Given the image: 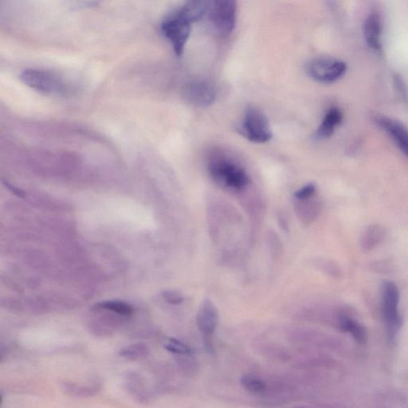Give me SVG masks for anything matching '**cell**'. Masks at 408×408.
<instances>
[{"label": "cell", "instance_id": "obj_1", "mask_svg": "<svg viewBox=\"0 0 408 408\" xmlns=\"http://www.w3.org/2000/svg\"><path fill=\"white\" fill-rule=\"evenodd\" d=\"M196 23L185 4L169 13L161 24L163 35L172 44L176 55L181 56L191 31V25Z\"/></svg>", "mask_w": 408, "mask_h": 408}, {"label": "cell", "instance_id": "obj_2", "mask_svg": "<svg viewBox=\"0 0 408 408\" xmlns=\"http://www.w3.org/2000/svg\"><path fill=\"white\" fill-rule=\"evenodd\" d=\"M19 79L25 85L42 95L49 96L65 95L70 91L68 82L63 76L54 71L41 69H26L22 71Z\"/></svg>", "mask_w": 408, "mask_h": 408}, {"label": "cell", "instance_id": "obj_3", "mask_svg": "<svg viewBox=\"0 0 408 408\" xmlns=\"http://www.w3.org/2000/svg\"><path fill=\"white\" fill-rule=\"evenodd\" d=\"M382 297V310L389 338L393 340L401 327V317L399 313L400 291L397 285L385 281L380 289Z\"/></svg>", "mask_w": 408, "mask_h": 408}, {"label": "cell", "instance_id": "obj_4", "mask_svg": "<svg viewBox=\"0 0 408 408\" xmlns=\"http://www.w3.org/2000/svg\"><path fill=\"white\" fill-rule=\"evenodd\" d=\"M208 168L214 180L230 189L240 190L249 183L246 171L228 158H214Z\"/></svg>", "mask_w": 408, "mask_h": 408}, {"label": "cell", "instance_id": "obj_5", "mask_svg": "<svg viewBox=\"0 0 408 408\" xmlns=\"http://www.w3.org/2000/svg\"><path fill=\"white\" fill-rule=\"evenodd\" d=\"M237 3L233 0L210 2L207 15L214 32L220 37H228L236 24Z\"/></svg>", "mask_w": 408, "mask_h": 408}, {"label": "cell", "instance_id": "obj_6", "mask_svg": "<svg viewBox=\"0 0 408 408\" xmlns=\"http://www.w3.org/2000/svg\"><path fill=\"white\" fill-rule=\"evenodd\" d=\"M241 132L246 139L258 144L269 141L273 136L267 116L255 107L246 109Z\"/></svg>", "mask_w": 408, "mask_h": 408}, {"label": "cell", "instance_id": "obj_7", "mask_svg": "<svg viewBox=\"0 0 408 408\" xmlns=\"http://www.w3.org/2000/svg\"><path fill=\"white\" fill-rule=\"evenodd\" d=\"M347 65L343 61L319 58L311 61L307 64L306 71L313 80L321 84H332L345 75Z\"/></svg>", "mask_w": 408, "mask_h": 408}, {"label": "cell", "instance_id": "obj_8", "mask_svg": "<svg viewBox=\"0 0 408 408\" xmlns=\"http://www.w3.org/2000/svg\"><path fill=\"white\" fill-rule=\"evenodd\" d=\"M219 322L217 308L210 299H204L198 308L196 316L198 329L204 336V344L208 352H212V335L216 330Z\"/></svg>", "mask_w": 408, "mask_h": 408}, {"label": "cell", "instance_id": "obj_9", "mask_svg": "<svg viewBox=\"0 0 408 408\" xmlns=\"http://www.w3.org/2000/svg\"><path fill=\"white\" fill-rule=\"evenodd\" d=\"M186 100L193 106L206 108L216 101L217 91L210 82L196 80L187 84L184 90Z\"/></svg>", "mask_w": 408, "mask_h": 408}, {"label": "cell", "instance_id": "obj_10", "mask_svg": "<svg viewBox=\"0 0 408 408\" xmlns=\"http://www.w3.org/2000/svg\"><path fill=\"white\" fill-rule=\"evenodd\" d=\"M377 123L408 157V130L406 127L399 121L387 117L377 118Z\"/></svg>", "mask_w": 408, "mask_h": 408}, {"label": "cell", "instance_id": "obj_11", "mask_svg": "<svg viewBox=\"0 0 408 408\" xmlns=\"http://www.w3.org/2000/svg\"><path fill=\"white\" fill-rule=\"evenodd\" d=\"M383 24L382 16L372 13L368 16L363 24V36L368 46L373 51L380 52L382 48Z\"/></svg>", "mask_w": 408, "mask_h": 408}, {"label": "cell", "instance_id": "obj_12", "mask_svg": "<svg viewBox=\"0 0 408 408\" xmlns=\"http://www.w3.org/2000/svg\"><path fill=\"white\" fill-rule=\"evenodd\" d=\"M343 119V114L336 107L330 108L320 125L316 132L317 139L324 140L329 139L334 134L336 127H338Z\"/></svg>", "mask_w": 408, "mask_h": 408}, {"label": "cell", "instance_id": "obj_13", "mask_svg": "<svg viewBox=\"0 0 408 408\" xmlns=\"http://www.w3.org/2000/svg\"><path fill=\"white\" fill-rule=\"evenodd\" d=\"M124 384L127 391L132 396H134V398L137 402H140L141 404L143 402L147 404L148 402H150V395L148 393L145 383L139 375L136 373L127 374Z\"/></svg>", "mask_w": 408, "mask_h": 408}, {"label": "cell", "instance_id": "obj_14", "mask_svg": "<svg viewBox=\"0 0 408 408\" xmlns=\"http://www.w3.org/2000/svg\"><path fill=\"white\" fill-rule=\"evenodd\" d=\"M339 324L341 329L350 334L358 343H366L367 340L366 329L356 319L343 315L339 319Z\"/></svg>", "mask_w": 408, "mask_h": 408}, {"label": "cell", "instance_id": "obj_15", "mask_svg": "<svg viewBox=\"0 0 408 408\" xmlns=\"http://www.w3.org/2000/svg\"><path fill=\"white\" fill-rule=\"evenodd\" d=\"M63 389L65 394L76 398H87L95 396L100 391V387L97 385L80 384L73 382H65L63 384Z\"/></svg>", "mask_w": 408, "mask_h": 408}, {"label": "cell", "instance_id": "obj_16", "mask_svg": "<svg viewBox=\"0 0 408 408\" xmlns=\"http://www.w3.org/2000/svg\"><path fill=\"white\" fill-rule=\"evenodd\" d=\"M95 311H107L117 313L118 315L128 317H131L134 313V308L129 303L120 301H104L97 303L93 306Z\"/></svg>", "mask_w": 408, "mask_h": 408}, {"label": "cell", "instance_id": "obj_17", "mask_svg": "<svg viewBox=\"0 0 408 408\" xmlns=\"http://www.w3.org/2000/svg\"><path fill=\"white\" fill-rule=\"evenodd\" d=\"M384 230L378 226H371L363 234L361 245L363 250L371 251L377 246L384 238Z\"/></svg>", "mask_w": 408, "mask_h": 408}, {"label": "cell", "instance_id": "obj_18", "mask_svg": "<svg viewBox=\"0 0 408 408\" xmlns=\"http://www.w3.org/2000/svg\"><path fill=\"white\" fill-rule=\"evenodd\" d=\"M150 352V349L146 344L136 343L121 349L119 355L126 360L136 361L148 356Z\"/></svg>", "mask_w": 408, "mask_h": 408}, {"label": "cell", "instance_id": "obj_19", "mask_svg": "<svg viewBox=\"0 0 408 408\" xmlns=\"http://www.w3.org/2000/svg\"><path fill=\"white\" fill-rule=\"evenodd\" d=\"M241 384L251 394H262L267 389V385L262 379L252 375H246L241 378Z\"/></svg>", "mask_w": 408, "mask_h": 408}, {"label": "cell", "instance_id": "obj_20", "mask_svg": "<svg viewBox=\"0 0 408 408\" xmlns=\"http://www.w3.org/2000/svg\"><path fill=\"white\" fill-rule=\"evenodd\" d=\"M165 350L179 356H189L191 350L189 346L176 339H169L168 343L164 345Z\"/></svg>", "mask_w": 408, "mask_h": 408}, {"label": "cell", "instance_id": "obj_21", "mask_svg": "<svg viewBox=\"0 0 408 408\" xmlns=\"http://www.w3.org/2000/svg\"><path fill=\"white\" fill-rule=\"evenodd\" d=\"M164 300L172 305H179L185 301L183 295L175 290H164L162 293Z\"/></svg>", "mask_w": 408, "mask_h": 408}, {"label": "cell", "instance_id": "obj_22", "mask_svg": "<svg viewBox=\"0 0 408 408\" xmlns=\"http://www.w3.org/2000/svg\"><path fill=\"white\" fill-rule=\"evenodd\" d=\"M316 192V186L308 184L295 193V197L299 201H306L311 198Z\"/></svg>", "mask_w": 408, "mask_h": 408}, {"label": "cell", "instance_id": "obj_23", "mask_svg": "<svg viewBox=\"0 0 408 408\" xmlns=\"http://www.w3.org/2000/svg\"><path fill=\"white\" fill-rule=\"evenodd\" d=\"M3 184L15 196H17L21 197V198H24V197L26 196V193L23 190H21L20 189H19V187H15V186L12 185H10L9 183H7V182H3Z\"/></svg>", "mask_w": 408, "mask_h": 408}, {"label": "cell", "instance_id": "obj_24", "mask_svg": "<svg viewBox=\"0 0 408 408\" xmlns=\"http://www.w3.org/2000/svg\"><path fill=\"white\" fill-rule=\"evenodd\" d=\"M290 408H311V407H308L307 406H295V407H292Z\"/></svg>", "mask_w": 408, "mask_h": 408}]
</instances>
